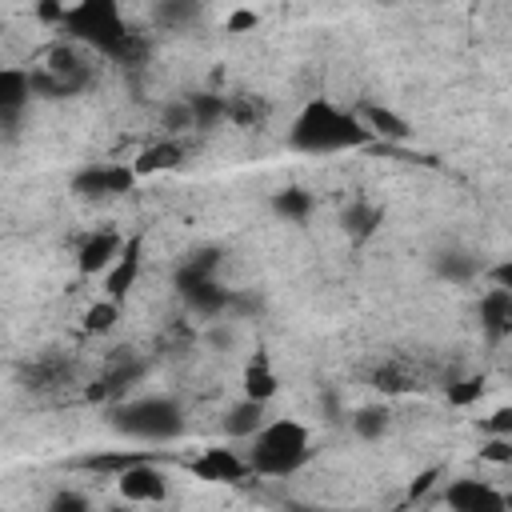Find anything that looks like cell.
Masks as SVG:
<instances>
[{
    "label": "cell",
    "instance_id": "20",
    "mask_svg": "<svg viewBox=\"0 0 512 512\" xmlns=\"http://www.w3.org/2000/svg\"><path fill=\"white\" fill-rule=\"evenodd\" d=\"M432 272L440 280H448V284H472L484 272V264H480V256H472L464 248H440L432 256Z\"/></svg>",
    "mask_w": 512,
    "mask_h": 512
},
{
    "label": "cell",
    "instance_id": "1",
    "mask_svg": "<svg viewBox=\"0 0 512 512\" xmlns=\"http://www.w3.org/2000/svg\"><path fill=\"white\" fill-rule=\"evenodd\" d=\"M376 144L372 132L356 120V112H344L336 108L332 100L324 96H312L292 128H288V148L292 152H308V156H324V152H348V148H368Z\"/></svg>",
    "mask_w": 512,
    "mask_h": 512
},
{
    "label": "cell",
    "instance_id": "22",
    "mask_svg": "<svg viewBox=\"0 0 512 512\" xmlns=\"http://www.w3.org/2000/svg\"><path fill=\"white\" fill-rule=\"evenodd\" d=\"M180 300H184V304H188L196 316L212 320V316H224V312H228L232 288H224L220 280H204V284H192L188 292H180Z\"/></svg>",
    "mask_w": 512,
    "mask_h": 512
},
{
    "label": "cell",
    "instance_id": "3",
    "mask_svg": "<svg viewBox=\"0 0 512 512\" xmlns=\"http://www.w3.org/2000/svg\"><path fill=\"white\" fill-rule=\"evenodd\" d=\"M60 32H64V40H72L80 48H92L96 56L112 60V52L124 44V36L132 32V24L124 20L120 4H112V0H84V4L64 8Z\"/></svg>",
    "mask_w": 512,
    "mask_h": 512
},
{
    "label": "cell",
    "instance_id": "38",
    "mask_svg": "<svg viewBox=\"0 0 512 512\" xmlns=\"http://www.w3.org/2000/svg\"><path fill=\"white\" fill-rule=\"evenodd\" d=\"M480 276H488L492 280V288H504V292H512V260H496V264H484V272Z\"/></svg>",
    "mask_w": 512,
    "mask_h": 512
},
{
    "label": "cell",
    "instance_id": "9",
    "mask_svg": "<svg viewBox=\"0 0 512 512\" xmlns=\"http://www.w3.org/2000/svg\"><path fill=\"white\" fill-rule=\"evenodd\" d=\"M140 268H144V232H132V236L124 240L120 256H116V264L104 272V300H112V304L124 308L128 292H132L136 280H140Z\"/></svg>",
    "mask_w": 512,
    "mask_h": 512
},
{
    "label": "cell",
    "instance_id": "31",
    "mask_svg": "<svg viewBox=\"0 0 512 512\" xmlns=\"http://www.w3.org/2000/svg\"><path fill=\"white\" fill-rule=\"evenodd\" d=\"M148 56H152V40L132 28V32L124 36V44L112 52V64H120V68H140V64H148Z\"/></svg>",
    "mask_w": 512,
    "mask_h": 512
},
{
    "label": "cell",
    "instance_id": "26",
    "mask_svg": "<svg viewBox=\"0 0 512 512\" xmlns=\"http://www.w3.org/2000/svg\"><path fill=\"white\" fill-rule=\"evenodd\" d=\"M384 224V208L372 204V200H352L344 208V232L352 244H364L368 236H376V228Z\"/></svg>",
    "mask_w": 512,
    "mask_h": 512
},
{
    "label": "cell",
    "instance_id": "11",
    "mask_svg": "<svg viewBox=\"0 0 512 512\" xmlns=\"http://www.w3.org/2000/svg\"><path fill=\"white\" fill-rule=\"evenodd\" d=\"M188 472L204 484H240L248 476V460L236 456L232 448H204L188 460Z\"/></svg>",
    "mask_w": 512,
    "mask_h": 512
},
{
    "label": "cell",
    "instance_id": "39",
    "mask_svg": "<svg viewBox=\"0 0 512 512\" xmlns=\"http://www.w3.org/2000/svg\"><path fill=\"white\" fill-rule=\"evenodd\" d=\"M480 428L488 436H512V408H496L488 420H480Z\"/></svg>",
    "mask_w": 512,
    "mask_h": 512
},
{
    "label": "cell",
    "instance_id": "37",
    "mask_svg": "<svg viewBox=\"0 0 512 512\" xmlns=\"http://www.w3.org/2000/svg\"><path fill=\"white\" fill-rule=\"evenodd\" d=\"M436 480H440V468H436V464H432V468H424V472H416V480L408 484V504L424 500V496L436 488Z\"/></svg>",
    "mask_w": 512,
    "mask_h": 512
},
{
    "label": "cell",
    "instance_id": "24",
    "mask_svg": "<svg viewBox=\"0 0 512 512\" xmlns=\"http://www.w3.org/2000/svg\"><path fill=\"white\" fill-rule=\"evenodd\" d=\"M152 452L144 448H116V452H92V456H80L76 468H88V472H108V476H120L136 464H148Z\"/></svg>",
    "mask_w": 512,
    "mask_h": 512
},
{
    "label": "cell",
    "instance_id": "21",
    "mask_svg": "<svg viewBox=\"0 0 512 512\" xmlns=\"http://www.w3.org/2000/svg\"><path fill=\"white\" fill-rule=\"evenodd\" d=\"M28 100H32L28 72L24 68H0V124H16Z\"/></svg>",
    "mask_w": 512,
    "mask_h": 512
},
{
    "label": "cell",
    "instance_id": "10",
    "mask_svg": "<svg viewBox=\"0 0 512 512\" xmlns=\"http://www.w3.org/2000/svg\"><path fill=\"white\" fill-rule=\"evenodd\" d=\"M444 508L448 512H508V500L500 488H492L476 476H460L444 488Z\"/></svg>",
    "mask_w": 512,
    "mask_h": 512
},
{
    "label": "cell",
    "instance_id": "15",
    "mask_svg": "<svg viewBox=\"0 0 512 512\" xmlns=\"http://www.w3.org/2000/svg\"><path fill=\"white\" fill-rule=\"evenodd\" d=\"M120 248H124V236H120V232H112V228L92 232V236H88V240L76 248V272H80V276L108 272V268L116 264Z\"/></svg>",
    "mask_w": 512,
    "mask_h": 512
},
{
    "label": "cell",
    "instance_id": "5",
    "mask_svg": "<svg viewBox=\"0 0 512 512\" xmlns=\"http://www.w3.org/2000/svg\"><path fill=\"white\" fill-rule=\"evenodd\" d=\"M148 372V364L132 352V348H116V356L104 364V372L92 380V384H84V400L88 404H120V400H128V388L140 380Z\"/></svg>",
    "mask_w": 512,
    "mask_h": 512
},
{
    "label": "cell",
    "instance_id": "29",
    "mask_svg": "<svg viewBox=\"0 0 512 512\" xmlns=\"http://www.w3.org/2000/svg\"><path fill=\"white\" fill-rule=\"evenodd\" d=\"M488 392V376L484 372H472V376H460V380H448V404L452 408H472L480 396Z\"/></svg>",
    "mask_w": 512,
    "mask_h": 512
},
{
    "label": "cell",
    "instance_id": "27",
    "mask_svg": "<svg viewBox=\"0 0 512 512\" xmlns=\"http://www.w3.org/2000/svg\"><path fill=\"white\" fill-rule=\"evenodd\" d=\"M260 428H264V404H256V400H240L224 416V432L232 440H252Z\"/></svg>",
    "mask_w": 512,
    "mask_h": 512
},
{
    "label": "cell",
    "instance_id": "16",
    "mask_svg": "<svg viewBox=\"0 0 512 512\" xmlns=\"http://www.w3.org/2000/svg\"><path fill=\"white\" fill-rule=\"evenodd\" d=\"M184 156H188V144L176 140V136H164V140L148 144V148L132 160V172H136V180H140V176H156V172H172V168L184 164Z\"/></svg>",
    "mask_w": 512,
    "mask_h": 512
},
{
    "label": "cell",
    "instance_id": "13",
    "mask_svg": "<svg viewBox=\"0 0 512 512\" xmlns=\"http://www.w3.org/2000/svg\"><path fill=\"white\" fill-rule=\"evenodd\" d=\"M116 492L124 504H160L168 496V476L148 460L116 476Z\"/></svg>",
    "mask_w": 512,
    "mask_h": 512
},
{
    "label": "cell",
    "instance_id": "8",
    "mask_svg": "<svg viewBox=\"0 0 512 512\" xmlns=\"http://www.w3.org/2000/svg\"><path fill=\"white\" fill-rule=\"evenodd\" d=\"M68 96H76V92H84L88 84H92V64H88V56L80 52V44H72V40H60V44H52L48 52H44V64H40Z\"/></svg>",
    "mask_w": 512,
    "mask_h": 512
},
{
    "label": "cell",
    "instance_id": "40",
    "mask_svg": "<svg viewBox=\"0 0 512 512\" xmlns=\"http://www.w3.org/2000/svg\"><path fill=\"white\" fill-rule=\"evenodd\" d=\"M36 20L48 24V28H60V24H64V4H60V0H44V4H36Z\"/></svg>",
    "mask_w": 512,
    "mask_h": 512
},
{
    "label": "cell",
    "instance_id": "7",
    "mask_svg": "<svg viewBox=\"0 0 512 512\" xmlns=\"http://www.w3.org/2000/svg\"><path fill=\"white\" fill-rule=\"evenodd\" d=\"M72 376H76V368L64 352H40V356L20 364V388L32 396H52V392L68 388Z\"/></svg>",
    "mask_w": 512,
    "mask_h": 512
},
{
    "label": "cell",
    "instance_id": "14",
    "mask_svg": "<svg viewBox=\"0 0 512 512\" xmlns=\"http://www.w3.org/2000/svg\"><path fill=\"white\" fill-rule=\"evenodd\" d=\"M368 384H372L376 392H384V396H404V392H420V388H424V372H420V364L408 360V356H384V360L372 368Z\"/></svg>",
    "mask_w": 512,
    "mask_h": 512
},
{
    "label": "cell",
    "instance_id": "33",
    "mask_svg": "<svg viewBox=\"0 0 512 512\" xmlns=\"http://www.w3.org/2000/svg\"><path fill=\"white\" fill-rule=\"evenodd\" d=\"M196 4L192 0H160L156 4V24H164V28H184L188 20H196Z\"/></svg>",
    "mask_w": 512,
    "mask_h": 512
},
{
    "label": "cell",
    "instance_id": "12",
    "mask_svg": "<svg viewBox=\"0 0 512 512\" xmlns=\"http://www.w3.org/2000/svg\"><path fill=\"white\" fill-rule=\"evenodd\" d=\"M352 112H356V120L372 132V140H376V144H384V148H388V144H408V140H412V124H408L400 112H392L388 104L360 100Z\"/></svg>",
    "mask_w": 512,
    "mask_h": 512
},
{
    "label": "cell",
    "instance_id": "6",
    "mask_svg": "<svg viewBox=\"0 0 512 512\" xmlns=\"http://www.w3.org/2000/svg\"><path fill=\"white\" fill-rule=\"evenodd\" d=\"M136 188L132 164H88L72 176V192L80 200H108V196H128Z\"/></svg>",
    "mask_w": 512,
    "mask_h": 512
},
{
    "label": "cell",
    "instance_id": "17",
    "mask_svg": "<svg viewBox=\"0 0 512 512\" xmlns=\"http://www.w3.org/2000/svg\"><path fill=\"white\" fill-rule=\"evenodd\" d=\"M480 328H484V336H488L492 344H500V340L512 336V292L488 288V292L480 296Z\"/></svg>",
    "mask_w": 512,
    "mask_h": 512
},
{
    "label": "cell",
    "instance_id": "41",
    "mask_svg": "<svg viewBox=\"0 0 512 512\" xmlns=\"http://www.w3.org/2000/svg\"><path fill=\"white\" fill-rule=\"evenodd\" d=\"M256 24H260V16H256L252 8H236L224 28H228V32H248V28H256Z\"/></svg>",
    "mask_w": 512,
    "mask_h": 512
},
{
    "label": "cell",
    "instance_id": "36",
    "mask_svg": "<svg viewBox=\"0 0 512 512\" xmlns=\"http://www.w3.org/2000/svg\"><path fill=\"white\" fill-rule=\"evenodd\" d=\"M480 460H488V464H512V436H492L480 448Z\"/></svg>",
    "mask_w": 512,
    "mask_h": 512
},
{
    "label": "cell",
    "instance_id": "34",
    "mask_svg": "<svg viewBox=\"0 0 512 512\" xmlns=\"http://www.w3.org/2000/svg\"><path fill=\"white\" fill-rule=\"evenodd\" d=\"M48 512H92L88 496L76 492V488H60L52 500H48Z\"/></svg>",
    "mask_w": 512,
    "mask_h": 512
},
{
    "label": "cell",
    "instance_id": "19",
    "mask_svg": "<svg viewBox=\"0 0 512 512\" xmlns=\"http://www.w3.org/2000/svg\"><path fill=\"white\" fill-rule=\"evenodd\" d=\"M220 264H224V248H216V244H204V248L188 252V260L176 268V292H188L192 284L216 280Z\"/></svg>",
    "mask_w": 512,
    "mask_h": 512
},
{
    "label": "cell",
    "instance_id": "18",
    "mask_svg": "<svg viewBox=\"0 0 512 512\" xmlns=\"http://www.w3.org/2000/svg\"><path fill=\"white\" fill-rule=\"evenodd\" d=\"M272 116V100L256 96V92H228L224 96V120H232L236 128H264Z\"/></svg>",
    "mask_w": 512,
    "mask_h": 512
},
{
    "label": "cell",
    "instance_id": "25",
    "mask_svg": "<svg viewBox=\"0 0 512 512\" xmlns=\"http://www.w3.org/2000/svg\"><path fill=\"white\" fill-rule=\"evenodd\" d=\"M268 208H272L280 220H288V224H304V220L312 216V208H316V196H312L308 188L288 184V188H280V192L268 196Z\"/></svg>",
    "mask_w": 512,
    "mask_h": 512
},
{
    "label": "cell",
    "instance_id": "42",
    "mask_svg": "<svg viewBox=\"0 0 512 512\" xmlns=\"http://www.w3.org/2000/svg\"><path fill=\"white\" fill-rule=\"evenodd\" d=\"M104 512H132V504H108Z\"/></svg>",
    "mask_w": 512,
    "mask_h": 512
},
{
    "label": "cell",
    "instance_id": "43",
    "mask_svg": "<svg viewBox=\"0 0 512 512\" xmlns=\"http://www.w3.org/2000/svg\"><path fill=\"white\" fill-rule=\"evenodd\" d=\"M440 512H448V508H440Z\"/></svg>",
    "mask_w": 512,
    "mask_h": 512
},
{
    "label": "cell",
    "instance_id": "32",
    "mask_svg": "<svg viewBox=\"0 0 512 512\" xmlns=\"http://www.w3.org/2000/svg\"><path fill=\"white\" fill-rule=\"evenodd\" d=\"M116 324H120V304H112V300H96L84 312V332L88 336H108Z\"/></svg>",
    "mask_w": 512,
    "mask_h": 512
},
{
    "label": "cell",
    "instance_id": "30",
    "mask_svg": "<svg viewBox=\"0 0 512 512\" xmlns=\"http://www.w3.org/2000/svg\"><path fill=\"white\" fill-rule=\"evenodd\" d=\"M352 432L360 440H380L388 432V408L384 404H364L352 412Z\"/></svg>",
    "mask_w": 512,
    "mask_h": 512
},
{
    "label": "cell",
    "instance_id": "23",
    "mask_svg": "<svg viewBox=\"0 0 512 512\" xmlns=\"http://www.w3.org/2000/svg\"><path fill=\"white\" fill-rule=\"evenodd\" d=\"M280 380L272 372V360L268 352H256L248 364H244V400H256V404H268L276 396Z\"/></svg>",
    "mask_w": 512,
    "mask_h": 512
},
{
    "label": "cell",
    "instance_id": "35",
    "mask_svg": "<svg viewBox=\"0 0 512 512\" xmlns=\"http://www.w3.org/2000/svg\"><path fill=\"white\" fill-rule=\"evenodd\" d=\"M164 128L180 140V132H192V112H188V104H168L164 108Z\"/></svg>",
    "mask_w": 512,
    "mask_h": 512
},
{
    "label": "cell",
    "instance_id": "28",
    "mask_svg": "<svg viewBox=\"0 0 512 512\" xmlns=\"http://www.w3.org/2000/svg\"><path fill=\"white\" fill-rule=\"evenodd\" d=\"M184 104L192 112V128L200 132H212L224 120V92H192Z\"/></svg>",
    "mask_w": 512,
    "mask_h": 512
},
{
    "label": "cell",
    "instance_id": "4",
    "mask_svg": "<svg viewBox=\"0 0 512 512\" xmlns=\"http://www.w3.org/2000/svg\"><path fill=\"white\" fill-rule=\"evenodd\" d=\"M108 424L132 440H176L184 432V408L172 396H132L108 408Z\"/></svg>",
    "mask_w": 512,
    "mask_h": 512
},
{
    "label": "cell",
    "instance_id": "2",
    "mask_svg": "<svg viewBox=\"0 0 512 512\" xmlns=\"http://www.w3.org/2000/svg\"><path fill=\"white\" fill-rule=\"evenodd\" d=\"M312 460V436L300 420H264L248 448V472L256 476H292Z\"/></svg>",
    "mask_w": 512,
    "mask_h": 512
}]
</instances>
